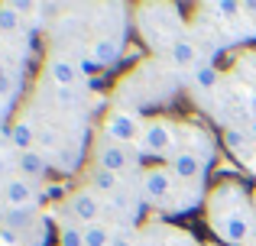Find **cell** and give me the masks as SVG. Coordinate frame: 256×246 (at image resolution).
Segmentation results:
<instances>
[{
	"instance_id": "cell-12",
	"label": "cell",
	"mask_w": 256,
	"mask_h": 246,
	"mask_svg": "<svg viewBox=\"0 0 256 246\" xmlns=\"http://www.w3.org/2000/svg\"><path fill=\"white\" fill-rule=\"evenodd\" d=\"M20 172H26V175H32V178L46 175V159L39 156L36 149H30V152H20Z\"/></svg>"
},
{
	"instance_id": "cell-24",
	"label": "cell",
	"mask_w": 256,
	"mask_h": 246,
	"mask_svg": "<svg viewBox=\"0 0 256 246\" xmlns=\"http://www.w3.org/2000/svg\"><path fill=\"white\" fill-rule=\"evenodd\" d=\"M6 91H10V81L4 78V81H0V94H6Z\"/></svg>"
},
{
	"instance_id": "cell-14",
	"label": "cell",
	"mask_w": 256,
	"mask_h": 246,
	"mask_svg": "<svg viewBox=\"0 0 256 246\" xmlns=\"http://www.w3.org/2000/svg\"><path fill=\"white\" fill-rule=\"evenodd\" d=\"M194 84H198L201 91H211L214 84H218V68H214V65H198V68H194Z\"/></svg>"
},
{
	"instance_id": "cell-25",
	"label": "cell",
	"mask_w": 256,
	"mask_h": 246,
	"mask_svg": "<svg viewBox=\"0 0 256 246\" xmlns=\"http://www.w3.org/2000/svg\"><path fill=\"white\" fill-rule=\"evenodd\" d=\"M250 139H256V117L250 120Z\"/></svg>"
},
{
	"instance_id": "cell-19",
	"label": "cell",
	"mask_w": 256,
	"mask_h": 246,
	"mask_svg": "<svg viewBox=\"0 0 256 246\" xmlns=\"http://www.w3.org/2000/svg\"><path fill=\"white\" fill-rule=\"evenodd\" d=\"M224 143H227V149L244 152V149H246V143H250V136H246L244 130H227V133H224Z\"/></svg>"
},
{
	"instance_id": "cell-18",
	"label": "cell",
	"mask_w": 256,
	"mask_h": 246,
	"mask_svg": "<svg viewBox=\"0 0 256 246\" xmlns=\"http://www.w3.org/2000/svg\"><path fill=\"white\" fill-rule=\"evenodd\" d=\"M20 26V13L13 10V3H4L0 6V32H13Z\"/></svg>"
},
{
	"instance_id": "cell-8",
	"label": "cell",
	"mask_w": 256,
	"mask_h": 246,
	"mask_svg": "<svg viewBox=\"0 0 256 246\" xmlns=\"http://www.w3.org/2000/svg\"><path fill=\"white\" fill-rule=\"evenodd\" d=\"M4 198H6V204H10V208H26V204L32 201L30 182H23V178H13V182H6Z\"/></svg>"
},
{
	"instance_id": "cell-6",
	"label": "cell",
	"mask_w": 256,
	"mask_h": 246,
	"mask_svg": "<svg viewBox=\"0 0 256 246\" xmlns=\"http://www.w3.org/2000/svg\"><path fill=\"white\" fill-rule=\"evenodd\" d=\"M72 214L78 217V221L84 224H94L100 214V201L94 191H78V195H72Z\"/></svg>"
},
{
	"instance_id": "cell-13",
	"label": "cell",
	"mask_w": 256,
	"mask_h": 246,
	"mask_svg": "<svg viewBox=\"0 0 256 246\" xmlns=\"http://www.w3.org/2000/svg\"><path fill=\"white\" fill-rule=\"evenodd\" d=\"M198 58V49H194L192 39H175L172 42V62L175 65H192Z\"/></svg>"
},
{
	"instance_id": "cell-9",
	"label": "cell",
	"mask_w": 256,
	"mask_h": 246,
	"mask_svg": "<svg viewBox=\"0 0 256 246\" xmlns=\"http://www.w3.org/2000/svg\"><path fill=\"white\" fill-rule=\"evenodd\" d=\"M49 78L56 84H62V88H72L75 78H78V65L65 62V58H52V62H49Z\"/></svg>"
},
{
	"instance_id": "cell-27",
	"label": "cell",
	"mask_w": 256,
	"mask_h": 246,
	"mask_svg": "<svg viewBox=\"0 0 256 246\" xmlns=\"http://www.w3.org/2000/svg\"><path fill=\"white\" fill-rule=\"evenodd\" d=\"M0 175H4V162H0Z\"/></svg>"
},
{
	"instance_id": "cell-22",
	"label": "cell",
	"mask_w": 256,
	"mask_h": 246,
	"mask_svg": "<svg viewBox=\"0 0 256 246\" xmlns=\"http://www.w3.org/2000/svg\"><path fill=\"white\" fill-rule=\"evenodd\" d=\"M62 195H65L62 185H49V188H46V198H62Z\"/></svg>"
},
{
	"instance_id": "cell-7",
	"label": "cell",
	"mask_w": 256,
	"mask_h": 246,
	"mask_svg": "<svg viewBox=\"0 0 256 246\" xmlns=\"http://www.w3.org/2000/svg\"><path fill=\"white\" fill-rule=\"evenodd\" d=\"M126 152L120 149V146H100L98 149V169H107V172H120L126 169Z\"/></svg>"
},
{
	"instance_id": "cell-17",
	"label": "cell",
	"mask_w": 256,
	"mask_h": 246,
	"mask_svg": "<svg viewBox=\"0 0 256 246\" xmlns=\"http://www.w3.org/2000/svg\"><path fill=\"white\" fill-rule=\"evenodd\" d=\"M58 243H62V246H84V230L75 227V224H65Z\"/></svg>"
},
{
	"instance_id": "cell-4",
	"label": "cell",
	"mask_w": 256,
	"mask_h": 246,
	"mask_svg": "<svg viewBox=\"0 0 256 246\" xmlns=\"http://www.w3.org/2000/svg\"><path fill=\"white\" fill-rule=\"evenodd\" d=\"M172 182H175V175H172L169 169H150V172H146V178H143L146 198H150V201H162V198H169Z\"/></svg>"
},
{
	"instance_id": "cell-21",
	"label": "cell",
	"mask_w": 256,
	"mask_h": 246,
	"mask_svg": "<svg viewBox=\"0 0 256 246\" xmlns=\"http://www.w3.org/2000/svg\"><path fill=\"white\" fill-rule=\"evenodd\" d=\"M78 68H82V75H91V71L98 68V62H94V58H82V65H78Z\"/></svg>"
},
{
	"instance_id": "cell-16",
	"label": "cell",
	"mask_w": 256,
	"mask_h": 246,
	"mask_svg": "<svg viewBox=\"0 0 256 246\" xmlns=\"http://www.w3.org/2000/svg\"><path fill=\"white\" fill-rule=\"evenodd\" d=\"M91 185H94L98 191H114V188H117V172L94 169V172H91Z\"/></svg>"
},
{
	"instance_id": "cell-23",
	"label": "cell",
	"mask_w": 256,
	"mask_h": 246,
	"mask_svg": "<svg viewBox=\"0 0 256 246\" xmlns=\"http://www.w3.org/2000/svg\"><path fill=\"white\" fill-rule=\"evenodd\" d=\"M110 246H130V240H126V237H117V240H110Z\"/></svg>"
},
{
	"instance_id": "cell-15",
	"label": "cell",
	"mask_w": 256,
	"mask_h": 246,
	"mask_svg": "<svg viewBox=\"0 0 256 246\" xmlns=\"http://www.w3.org/2000/svg\"><path fill=\"white\" fill-rule=\"evenodd\" d=\"M110 237H107V227L104 224H88L84 227V246H107Z\"/></svg>"
},
{
	"instance_id": "cell-3",
	"label": "cell",
	"mask_w": 256,
	"mask_h": 246,
	"mask_svg": "<svg viewBox=\"0 0 256 246\" xmlns=\"http://www.w3.org/2000/svg\"><path fill=\"white\" fill-rule=\"evenodd\" d=\"M214 230H218L220 240L227 243H244L250 237V224L237 214H224V217H214Z\"/></svg>"
},
{
	"instance_id": "cell-20",
	"label": "cell",
	"mask_w": 256,
	"mask_h": 246,
	"mask_svg": "<svg viewBox=\"0 0 256 246\" xmlns=\"http://www.w3.org/2000/svg\"><path fill=\"white\" fill-rule=\"evenodd\" d=\"M214 10H218V13H227V16H234V13H240V3H230V0H224V3H214Z\"/></svg>"
},
{
	"instance_id": "cell-11",
	"label": "cell",
	"mask_w": 256,
	"mask_h": 246,
	"mask_svg": "<svg viewBox=\"0 0 256 246\" xmlns=\"http://www.w3.org/2000/svg\"><path fill=\"white\" fill-rule=\"evenodd\" d=\"M32 139H36V130H32V123H30V120H16V123H13V130H10V143L16 146L20 152H30Z\"/></svg>"
},
{
	"instance_id": "cell-2",
	"label": "cell",
	"mask_w": 256,
	"mask_h": 246,
	"mask_svg": "<svg viewBox=\"0 0 256 246\" xmlns=\"http://www.w3.org/2000/svg\"><path fill=\"white\" fill-rule=\"evenodd\" d=\"M136 133H140V123L133 114H110L104 120V136L114 139V143H130Z\"/></svg>"
},
{
	"instance_id": "cell-26",
	"label": "cell",
	"mask_w": 256,
	"mask_h": 246,
	"mask_svg": "<svg viewBox=\"0 0 256 246\" xmlns=\"http://www.w3.org/2000/svg\"><path fill=\"white\" fill-rule=\"evenodd\" d=\"M4 78H6V71H4V65H0V81H4Z\"/></svg>"
},
{
	"instance_id": "cell-1",
	"label": "cell",
	"mask_w": 256,
	"mask_h": 246,
	"mask_svg": "<svg viewBox=\"0 0 256 246\" xmlns=\"http://www.w3.org/2000/svg\"><path fill=\"white\" fill-rule=\"evenodd\" d=\"M140 146H143V152H150V156H169L172 152V126L166 120H152L146 123L143 136H140Z\"/></svg>"
},
{
	"instance_id": "cell-10",
	"label": "cell",
	"mask_w": 256,
	"mask_h": 246,
	"mask_svg": "<svg viewBox=\"0 0 256 246\" xmlns=\"http://www.w3.org/2000/svg\"><path fill=\"white\" fill-rule=\"evenodd\" d=\"M91 58L98 65H114L120 58V42H117V39H98V42H94Z\"/></svg>"
},
{
	"instance_id": "cell-5",
	"label": "cell",
	"mask_w": 256,
	"mask_h": 246,
	"mask_svg": "<svg viewBox=\"0 0 256 246\" xmlns=\"http://www.w3.org/2000/svg\"><path fill=\"white\" fill-rule=\"evenodd\" d=\"M201 169H204V162L198 159V152H192V149H182V152H175L172 156V162H169V172L175 178H198L201 175Z\"/></svg>"
}]
</instances>
